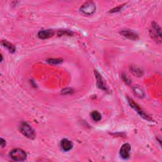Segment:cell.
Masks as SVG:
<instances>
[{
	"label": "cell",
	"mask_w": 162,
	"mask_h": 162,
	"mask_svg": "<svg viewBox=\"0 0 162 162\" xmlns=\"http://www.w3.org/2000/svg\"><path fill=\"white\" fill-rule=\"evenodd\" d=\"M150 35L151 39L158 43L161 42V31L160 27L155 22L151 23V28L150 29Z\"/></svg>",
	"instance_id": "obj_1"
},
{
	"label": "cell",
	"mask_w": 162,
	"mask_h": 162,
	"mask_svg": "<svg viewBox=\"0 0 162 162\" xmlns=\"http://www.w3.org/2000/svg\"><path fill=\"white\" fill-rule=\"evenodd\" d=\"M20 130L26 138L31 139H34L36 138V134L35 130L28 123H22L20 126Z\"/></svg>",
	"instance_id": "obj_2"
},
{
	"label": "cell",
	"mask_w": 162,
	"mask_h": 162,
	"mask_svg": "<svg viewBox=\"0 0 162 162\" xmlns=\"http://www.w3.org/2000/svg\"><path fill=\"white\" fill-rule=\"evenodd\" d=\"M127 100H128V103H129V105L130 106V107L132 108L134 110H136V112L141 116V117H142L144 119L148 120V121H152L153 120V119L149 115H148L144 111H143L141 108L132 99L128 98Z\"/></svg>",
	"instance_id": "obj_3"
},
{
	"label": "cell",
	"mask_w": 162,
	"mask_h": 162,
	"mask_svg": "<svg viewBox=\"0 0 162 162\" xmlns=\"http://www.w3.org/2000/svg\"><path fill=\"white\" fill-rule=\"evenodd\" d=\"M96 7L93 2H87L80 7V10L84 15H91L95 12Z\"/></svg>",
	"instance_id": "obj_4"
},
{
	"label": "cell",
	"mask_w": 162,
	"mask_h": 162,
	"mask_svg": "<svg viewBox=\"0 0 162 162\" xmlns=\"http://www.w3.org/2000/svg\"><path fill=\"white\" fill-rule=\"evenodd\" d=\"M10 157L16 161H24L27 158V153L22 149H15L11 151Z\"/></svg>",
	"instance_id": "obj_5"
},
{
	"label": "cell",
	"mask_w": 162,
	"mask_h": 162,
	"mask_svg": "<svg viewBox=\"0 0 162 162\" xmlns=\"http://www.w3.org/2000/svg\"><path fill=\"white\" fill-rule=\"evenodd\" d=\"M131 150V146L129 144L126 143L122 146L120 150V156L124 159H127L130 156V152Z\"/></svg>",
	"instance_id": "obj_6"
},
{
	"label": "cell",
	"mask_w": 162,
	"mask_h": 162,
	"mask_svg": "<svg viewBox=\"0 0 162 162\" xmlns=\"http://www.w3.org/2000/svg\"><path fill=\"white\" fill-rule=\"evenodd\" d=\"M55 34V32L53 30H42L38 32V37L41 39H46L53 37Z\"/></svg>",
	"instance_id": "obj_7"
},
{
	"label": "cell",
	"mask_w": 162,
	"mask_h": 162,
	"mask_svg": "<svg viewBox=\"0 0 162 162\" xmlns=\"http://www.w3.org/2000/svg\"><path fill=\"white\" fill-rule=\"evenodd\" d=\"M120 34L122 36H123L124 37L130 39V40H136L138 39V36L136 34L134 33L132 31H130L129 30H123L120 32Z\"/></svg>",
	"instance_id": "obj_8"
},
{
	"label": "cell",
	"mask_w": 162,
	"mask_h": 162,
	"mask_svg": "<svg viewBox=\"0 0 162 162\" xmlns=\"http://www.w3.org/2000/svg\"><path fill=\"white\" fill-rule=\"evenodd\" d=\"M61 147L64 151H69L73 147V144L72 141L67 139H63L61 141Z\"/></svg>",
	"instance_id": "obj_9"
},
{
	"label": "cell",
	"mask_w": 162,
	"mask_h": 162,
	"mask_svg": "<svg viewBox=\"0 0 162 162\" xmlns=\"http://www.w3.org/2000/svg\"><path fill=\"white\" fill-rule=\"evenodd\" d=\"M94 74H95L96 75V82H97V86L99 88L106 91V86L104 84V81L103 80V78L101 77V75L97 72V71H94Z\"/></svg>",
	"instance_id": "obj_10"
},
{
	"label": "cell",
	"mask_w": 162,
	"mask_h": 162,
	"mask_svg": "<svg viewBox=\"0 0 162 162\" xmlns=\"http://www.w3.org/2000/svg\"><path fill=\"white\" fill-rule=\"evenodd\" d=\"M133 92L135 95L139 98H143L144 96V92L142 88L139 86H135L133 87Z\"/></svg>",
	"instance_id": "obj_11"
},
{
	"label": "cell",
	"mask_w": 162,
	"mask_h": 162,
	"mask_svg": "<svg viewBox=\"0 0 162 162\" xmlns=\"http://www.w3.org/2000/svg\"><path fill=\"white\" fill-rule=\"evenodd\" d=\"M2 45H3L5 48H7L8 50L10 53H14V52L15 51V50H16L15 46H13L12 44H11L10 43L8 42L7 40H3V41L2 42Z\"/></svg>",
	"instance_id": "obj_12"
},
{
	"label": "cell",
	"mask_w": 162,
	"mask_h": 162,
	"mask_svg": "<svg viewBox=\"0 0 162 162\" xmlns=\"http://www.w3.org/2000/svg\"><path fill=\"white\" fill-rule=\"evenodd\" d=\"M130 70H131V72L133 73V74L134 75H136V77H141L143 75V70L138 68V67L136 66H131Z\"/></svg>",
	"instance_id": "obj_13"
},
{
	"label": "cell",
	"mask_w": 162,
	"mask_h": 162,
	"mask_svg": "<svg viewBox=\"0 0 162 162\" xmlns=\"http://www.w3.org/2000/svg\"><path fill=\"white\" fill-rule=\"evenodd\" d=\"M91 117L95 122H99L101 119V115L98 111H93L91 113Z\"/></svg>",
	"instance_id": "obj_14"
},
{
	"label": "cell",
	"mask_w": 162,
	"mask_h": 162,
	"mask_svg": "<svg viewBox=\"0 0 162 162\" xmlns=\"http://www.w3.org/2000/svg\"><path fill=\"white\" fill-rule=\"evenodd\" d=\"M47 62L50 64L57 65L63 62V60L61 58H51V59H48Z\"/></svg>",
	"instance_id": "obj_15"
},
{
	"label": "cell",
	"mask_w": 162,
	"mask_h": 162,
	"mask_svg": "<svg viewBox=\"0 0 162 162\" xmlns=\"http://www.w3.org/2000/svg\"><path fill=\"white\" fill-rule=\"evenodd\" d=\"M72 89H65L62 91V94H71L72 93Z\"/></svg>",
	"instance_id": "obj_16"
},
{
	"label": "cell",
	"mask_w": 162,
	"mask_h": 162,
	"mask_svg": "<svg viewBox=\"0 0 162 162\" xmlns=\"http://www.w3.org/2000/svg\"><path fill=\"white\" fill-rule=\"evenodd\" d=\"M0 145H1L2 147H4L6 146V141L3 138H1V141H0Z\"/></svg>",
	"instance_id": "obj_17"
},
{
	"label": "cell",
	"mask_w": 162,
	"mask_h": 162,
	"mask_svg": "<svg viewBox=\"0 0 162 162\" xmlns=\"http://www.w3.org/2000/svg\"><path fill=\"white\" fill-rule=\"evenodd\" d=\"M1 62H2L3 61V56H2V55H1Z\"/></svg>",
	"instance_id": "obj_18"
}]
</instances>
